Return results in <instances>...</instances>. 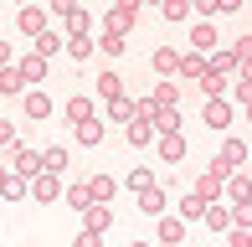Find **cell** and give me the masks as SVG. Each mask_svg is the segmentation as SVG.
I'll use <instances>...</instances> for the list:
<instances>
[{
  "instance_id": "12",
  "label": "cell",
  "mask_w": 252,
  "mask_h": 247,
  "mask_svg": "<svg viewBox=\"0 0 252 247\" xmlns=\"http://www.w3.org/2000/svg\"><path fill=\"white\" fill-rule=\"evenodd\" d=\"M221 181H226V175H216L211 165H206V170L196 175V185H190V190H196L201 201H221Z\"/></svg>"
},
{
  "instance_id": "39",
  "label": "cell",
  "mask_w": 252,
  "mask_h": 247,
  "mask_svg": "<svg viewBox=\"0 0 252 247\" xmlns=\"http://www.w3.org/2000/svg\"><path fill=\"white\" fill-rule=\"evenodd\" d=\"M170 129H180V108H159L155 114V134H170Z\"/></svg>"
},
{
  "instance_id": "9",
  "label": "cell",
  "mask_w": 252,
  "mask_h": 247,
  "mask_svg": "<svg viewBox=\"0 0 252 247\" xmlns=\"http://www.w3.org/2000/svg\"><path fill=\"white\" fill-rule=\"evenodd\" d=\"M31 201H62V175L36 170V175H31Z\"/></svg>"
},
{
  "instance_id": "42",
  "label": "cell",
  "mask_w": 252,
  "mask_h": 247,
  "mask_svg": "<svg viewBox=\"0 0 252 247\" xmlns=\"http://www.w3.org/2000/svg\"><path fill=\"white\" fill-rule=\"evenodd\" d=\"M72 247H103V232H93V227H83V232H77V242Z\"/></svg>"
},
{
  "instance_id": "32",
  "label": "cell",
  "mask_w": 252,
  "mask_h": 247,
  "mask_svg": "<svg viewBox=\"0 0 252 247\" xmlns=\"http://www.w3.org/2000/svg\"><path fill=\"white\" fill-rule=\"evenodd\" d=\"M155 108H180V83H155Z\"/></svg>"
},
{
  "instance_id": "53",
  "label": "cell",
  "mask_w": 252,
  "mask_h": 247,
  "mask_svg": "<svg viewBox=\"0 0 252 247\" xmlns=\"http://www.w3.org/2000/svg\"><path fill=\"white\" fill-rule=\"evenodd\" d=\"M21 5H26V0H21Z\"/></svg>"
},
{
  "instance_id": "25",
  "label": "cell",
  "mask_w": 252,
  "mask_h": 247,
  "mask_svg": "<svg viewBox=\"0 0 252 247\" xmlns=\"http://www.w3.org/2000/svg\"><path fill=\"white\" fill-rule=\"evenodd\" d=\"M196 83H201V93H206V98H221L226 88H232V77H226V72H211V67H206Z\"/></svg>"
},
{
  "instance_id": "18",
  "label": "cell",
  "mask_w": 252,
  "mask_h": 247,
  "mask_svg": "<svg viewBox=\"0 0 252 247\" xmlns=\"http://www.w3.org/2000/svg\"><path fill=\"white\" fill-rule=\"evenodd\" d=\"M201 72H206V52H180V67H175L180 83H196Z\"/></svg>"
},
{
  "instance_id": "3",
  "label": "cell",
  "mask_w": 252,
  "mask_h": 247,
  "mask_svg": "<svg viewBox=\"0 0 252 247\" xmlns=\"http://www.w3.org/2000/svg\"><path fill=\"white\" fill-rule=\"evenodd\" d=\"M16 26H21V36H41V31L52 26V10L41 5V0H26V5H21V16H16Z\"/></svg>"
},
{
  "instance_id": "22",
  "label": "cell",
  "mask_w": 252,
  "mask_h": 247,
  "mask_svg": "<svg viewBox=\"0 0 252 247\" xmlns=\"http://www.w3.org/2000/svg\"><path fill=\"white\" fill-rule=\"evenodd\" d=\"M0 93H5V98H21V93H26V77H21V67H16V62L0 67Z\"/></svg>"
},
{
  "instance_id": "1",
  "label": "cell",
  "mask_w": 252,
  "mask_h": 247,
  "mask_svg": "<svg viewBox=\"0 0 252 247\" xmlns=\"http://www.w3.org/2000/svg\"><path fill=\"white\" fill-rule=\"evenodd\" d=\"M134 16H139V0H113L108 16H103V31H113V36H129V31H134Z\"/></svg>"
},
{
  "instance_id": "27",
  "label": "cell",
  "mask_w": 252,
  "mask_h": 247,
  "mask_svg": "<svg viewBox=\"0 0 252 247\" xmlns=\"http://www.w3.org/2000/svg\"><path fill=\"white\" fill-rule=\"evenodd\" d=\"M62 41H67L62 31H52V26H47L41 36H31V52H41V57H57V52H62Z\"/></svg>"
},
{
  "instance_id": "41",
  "label": "cell",
  "mask_w": 252,
  "mask_h": 247,
  "mask_svg": "<svg viewBox=\"0 0 252 247\" xmlns=\"http://www.w3.org/2000/svg\"><path fill=\"white\" fill-rule=\"evenodd\" d=\"M226 93H232L237 103H252V83H247V77H232V88H226Z\"/></svg>"
},
{
  "instance_id": "47",
  "label": "cell",
  "mask_w": 252,
  "mask_h": 247,
  "mask_svg": "<svg viewBox=\"0 0 252 247\" xmlns=\"http://www.w3.org/2000/svg\"><path fill=\"white\" fill-rule=\"evenodd\" d=\"M72 5H77V0H47V10H52V16H67Z\"/></svg>"
},
{
  "instance_id": "14",
  "label": "cell",
  "mask_w": 252,
  "mask_h": 247,
  "mask_svg": "<svg viewBox=\"0 0 252 247\" xmlns=\"http://www.w3.org/2000/svg\"><path fill=\"white\" fill-rule=\"evenodd\" d=\"M221 196H226V201H252V175L232 170V175L221 181Z\"/></svg>"
},
{
  "instance_id": "51",
  "label": "cell",
  "mask_w": 252,
  "mask_h": 247,
  "mask_svg": "<svg viewBox=\"0 0 252 247\" xmlns=\"http://www.w3.org/2000/svg\"><path fill=\"white\" fill-rule=\"evenodd\" d=\"M139 5H159V0H139Z\"/></svg>"
},
{
  "instance_id": "40",
  "label": "cell",
  "mask_w": 252,
  "mask_h": 247,
  "mask_svg": "<svg viewBox=\"0 0 252 247\" xmlns=\"http://www.w3.org/2000/svg\"><path fill=\"white\" fill-rule=\"evenodd\" d=\"M232 227H247L252 232V201H232Z\"/></svg>"
},
{
  "instance_id": "28",
  "label": "cell",
  "mask_w": 252,
  "mask_h": 247,
  "mask_svg": "<svg viewBox=\"0 0 252 247\" xmlns=\"http://www.w3.org/2000/svg\"><path fill=\"white\" fill-rule=\"evenodd\" d=\"M62 201L72 211H83V206H93V190H88V181H72V185H62Z\"/></svg>"
},
{
  "instance_id": "48",
  "label": "cell",
  "mask_w": 252,
  "mask_h": 247,
  "mask_svg": "<svg viewBox=\"0 0 252 247\" xmlns=\"http://www.w3.org/2000/svg\"><path fill=\"white\" fill-rule=\"evenodd\" d=\"M5 62H16V57H10V47H5V41H0V67H5Z\"/></svg>"
},
{
  "instance_id": "21",
  "label": "cell",
  "mask_w": 252,
  "mask_h": 247,
  "mask_svg": "<svg viewBox=\"0 0 252 247\" xmlns=\"http://www.w3.org/2000/svg\"><path fill=\"white\" fill-rule=\"evenodd\" d=\"M201 221H206V227H211V232H226V227H232V206H221V201H206Z\"/></svg>"
},
{
  "instance_id": "33",
  "label": "cell",
  "mask_w": 252,
  "mask_h": 247,
  "mask_svg": "<svg viewBox=\"0 0 252 247\" xmlns=\"http://www.w3.org/2000/svg\"><path fill=\"white\" fill-rule=\"evenodd\" d=\"M93 88H98V98H113V93H124V77L108 67V72H98V77H93Z\"/></svg>"
},
{
  "instance_id": "36",
  "label": "cell",
  "mask_w": 252,
  "mask_h": 247,
  "mask_svg": "<svg viewBox=\"0 0 252 247\" xmlns=\"http://www.w3.org/2000/svg\"><path fill=\"white\" fill-rule=\"evenodd\" d=\"M201 211H206V201L196 196V190H186V196H180V211H175V216H186V221H201Z\"/></svg>"
},
{
  "instance_id": "37",
  "label": "cell",
  "mask_w": 252,
  "mask_h": 247,
  "mask_svg": "<svg viewBox=\"0 0 252 247\" xmlns=\"http://www.w3.org/2000/svg\"><path fill=\"white\" fill-rule=\"evenodd\" d=\"M88 190H93V201H113L119 181H113V175H93V181H88Z\"/></svg>"
},
{
  "instance_id": "35",
  "label": "cell",
  "mask_w": 252,
  "mask_h": 247,
  "mask_svg": "<svg viewBox=\"0 0 252 247\" xmlns=\"http://www.w3.org/2000/svg\"><path fill=\"white\" fill-rule=\"evenodd\" d=\"M124 185H129V190H134V196H139V190H144V185H155V170H150V165H134V170H129V175H124Z\"/></svg>"
},
{
  "instance_id": "46",
  "label": "cell",
  "mask_w": 252,
  "mask_h": 247,
  "mask_svg": "<svg viewBox=\"0 0 252 247\" xmlns=\"http://www.w3.org/2000/svg\"><path fill=\"white\" fill-rule=\"evenodd\" d=\"M242 10V0H216V16H237Z\"/></svg>"
},
{
  "instance_id": "29",
  "label": "cell",
  "mask_w": 252,
  "mask_h": 247,
  "mask_svg": "<svg viewBox=\"0 0 252 247\" xmlns=\"http://www.w3.org/2000/svg\"><path fill=\"white\" fill-rule=\"evenodd\" d=\"M103 103H108V119L113 124H129L134 119V98L129 93H113V98H103Z\"/></svg>"
},
{
  "instance_id": "7",
  "label": "cell",
  "mask_w": 252,
  "mask_h": 247,
  "mask_svg": "<svg viewBox=\"0 0 252 247\" xmlns=\"http://www.w3.org/2000/svg\"><path fill=\"white\" fill-rule=\"evenodd\" d=\"M21 114H26L31 124H41V119H52V98L41 93V88H26V93H21Z\"/></svg>"
},
{
  "instance_id": "10",
  "label": "cell",
  "mask_w": 252,
  "mask_h": 247,
  "mask_svg": "<svg viewBox=\"0 0 252 247\" xmlns=\"http://www.w3.org/2000/svg\"><path fill=\"white\" fill-rule=\"evenodd\" d=\"M88 31H93V10H88L83 0H77V5L62 16V36H88Z\"/></svg>"
},
{
  "instance_id": "15",
  "label": "cell",
  "mask_w": 252,
  "mask_h": 247,
  "mask_svg": "<svg viewBox=\"0 0 252 247\" xmlns=\"http://www.w3.org/2000/svg\"><path fill=\"white\" fill-rule=\"evenodd\" d=\"M124 139H129L134 150H144V144H155V124L150 119H129L124 124Z\"/></svg>"
},
{
  "instance_id": "4",
  "label": "cell",
  "mask_w": 252,
  "mask_h": 247,
  "mask_svg": "<svg viewBox=\"0 0 252 247\" xmlns=\"http://www.w3.org/2000/svg\"><path fill=\"white\" fill-rule=\"evenodd\" d=\"M242 165H247V144L226 134V139H221V154L211 160V170H216V175H232V170H242Z\"/></svg>"
},
{
  "instance_id": "34",
  "label": "cell",
  "mask_w": 252,
  "mask_h": 247,
  "mask_svg": "<svg viewBox=\"0 0 252 247\" xmlns=\"http://www.w3.org/2000/svg\"><path fill=\"white\" fill-rule=\"evenodd\" d=\"M93 47L103 52V57H124V47H129V36H113V31H103V36L93 41Z\"/></svg>"
},
{
  "instance_id": "52",
  "label": "cell",
  "mask_w": 252,
  "mask_h": 247,
  "mask_svg": "<svg viewBox=\"0 0 252 247\" xmlns=\"http://www.w3.org/2000/svg\"><path fill=\"white\" fill-rule=\"evenodd\" d=\"M247 160H252V150H247Z\"/></svg>"
},
{
  "instance_id": "20",
  "label": "cell",
  "mask_w": 252,
  "mask_h": 247,
  "mask_svg": "<svg viewBox=\"0 0 252 247\" xmlns=\"http://www.w3.org/2000/svg\"><path fill=\"white\" fill-rule=\"evenodd\" d=\"M26 196H31V181L16 175V170H5V181H0V201H26Z\"/></svg>"
},
{
  "instance_id": "30",
  "label": "cell",
  "mask_w": 252,
  "mask_h": 247,
  "mask_svg": "<svg viewBox=\"0 0 252 247\" xmlns=\"http://www.w3.org/2000/svg\"><path fill=\"white\" fill-rule=\"evenodd\" d=\"M150 62H155V72H159V77H175L180 52H175V47H155V57H150Z\"/></svg>"
},
{
  "instance_id": "43",
  "label": "cell",
  "mask_w": 252,
  "mask_h": 247,
  "mask_svg": "<svg viewBox=\"0 0 252 247\" xmlns=\"http://www.w3.org/2000/svg\"><path fill=\"white\" fill-rule=\"evenodd\" d=\"M232 52H237V62H252V36H237Z\"/></svg>"
},
{
  "instance_id": "23",
  "label": "cell",
  "mask_w": 252,
  "mask_h": 247,
  "mask_svg": "<svg viewBox=\"0 0 252 247\" xmlns=\"http://www.w3.org/2000/svg\"><path fill=\"white\" fill-rule=\"evenodd\" d=\"M16 67H21V77H26V83H47V57H41V52H26Z\"/></svg>"
},
{
  "instance_id": "45",
  "label": "cell",
  "mask_w": 252,
  "mask_h": 247,
  "mask_svg": "<svg viewBox=\"0 0 252 247\" xmlns=\"http://www.w3.org/2000/svg\"><path fill=\"white\" fill-rule=\"evenodd\" d=\"M16 144V124H0V150H10Z\"/></svg>"
},
{
  "instance_id": "49",
  "label": "cell",
  "mask_w": 252,
  "mask_h": 247,
  "mask_svg": "<svg viewBox=\"0 0 252 247\" xmlns=\"http://www.w3.org/2000/svg\"><path fill=\"white\" fill-rule=\"evenodd\" d=\"M129 247H155V242H129Z\"/></svg>"
},
{
  "instance_id": "11",
  "label": "cell",
  "mask_w": 252,
  "mask_h": 247,
  "mask_svg": "<svg viewBox=\"0 0 252 247\" xmlns=\"http://www.w3.org/2000/svg\"><path fill=\"white\" fill-rule=\"evenodd\" d=\"M134 201H139L144 216H159V211H170V190H165V185H144Z\"/></svg>"
},
{
  "instance_id": "24",
  "label": "cell",
  "mask_w": 252,
  "mask_h": 247,
  "mask_svg": "<svg viewBox=\"0 0 252 247\" xmlns=\"http://www.w3.org/2000/svg\"><path fill=\"white\" fill-rule=\"evenodd\" d=\"M72 134H77V144H88V150H93V144H103V119L93 114V119L72 124Z\"/></svg>"
},
{
  "instance_id": "31",
  "label": "cell",
  "mask_w": 252,
  "mask_h": 247,
  "mask_svg": "<svg viewBox=\"0 0 252 247\" xmlns=\"http://www.w3.org/2000/svg\"><path fill=\"white\" fill-rule=\"evenodd\" d=\"M62 52H67L72 62H88V57H93V31H88V36H67Z\"/></svg>"
},
{
  "instance_id": "26",
  "label": "cell",
  "mask_w": 252,
  "mask_h": 247,
  "mask_svg": "<svg viewBox=\"0 0 252 247\" xmlns=\"http://www.w3.org/2000/svg\"><path fill=\"white\" fill-rule=\"evenodd\" d=\"M67 165H72V154H67L62 144H47V150H41V170H52V175H62Z\"/></svg>"
},
{
  "instance_id": "44",
  "label": "cell",
  "mask_w": 252,
  "mask_h": 247,
  "mask_svg": "<svg viewBox=\"0 0 252 247\" xmlns=\"http://www.w3.org/2000/svg\"><path fill=\"white\" fill-rule=\"evenodd\" d=\"M190 10H196V16L206 21V16H216V0H190Z\"/></svg>"
},
{
  "instance_id": "38",
  "label": "cell",
  "mask_w": 252,
  "mask_h": 247,
  "mask_svg": "<svg viewBox=\"0 0 252 247\" xmlns=\"http://www.w3.org/2000/svg\"><path fill=\"white\" fill-rule=\"evenodd\" d=\"M159 16H165V21H186L190 16V0H159Z\"/></svg>"
},
{
  "instance_id": "19",
  "label": "cell",
  "mask_w": 252,
  "mask_h": 247,
  "mask_svg": "<svg viewBox=\"0 0 252 247\" xmlns=\"http://www.w3.org/2000/svg\"><path fill=\"white\" fill-rule=\"evenodd\" d=\"M206 67H211V72L237 77V52H232V47H211V52H206Z\"/></svg>"
},
{
  "instance_id": "17",
  "label": "cell",
  "mask_w": 252,
  "mask_h": 247,
  "mask_svg": "<svg viewBox=\"0 0 252 247\" xmlns=\"http://www.w3.org/2000/svg\"><path fill=\"white\" fill-rule=\"evenodd\" d=\"M62 114H67V124H83V119H93L98 108H93V98H88V93H72V98L62 103Z\"/></svg>"
},
{
  "instance_id": "13",
  "label": "cell",
  "mask_w": 252,
  "mask_h": 247,
  "mask_svg": "<svg viewBox=\"0 0 252 247\" xmlns=\"http://www.w3.org/2000/svg\"><path fill=\"white\" fill-rule=\"evenodd\" d=\"M83 227L108 232V227H113V206H108V201H93V206H83Z\"/></svg>"
},
{
  "instance_id": "5",
  "label": "cell",
  "mask_w": 252,
  "mask_h": 247,
  "mask_svg": "<svg viewBox=\"0 0 252 247\" xmlns=\"http://www.w3.org/2000/svg\"><path fill=\"white\" fill-rule=\"evenodd\" d=\"M155 154H159L165 165H180V160H186V134H180V129L155 134Z\"/></svg>"
},
{
  "instance_id": "6",
  "label": "cell",
  "mask_w": 252,
  "mask_h": 247,
  "mask_svg": "<svg viewBox=\"0 0 252 247\" xmlns=\"http://www.w3.org/2000/svg\"><path fill=\"white\" fill-rule=\"evenodd\" d=\"M10 170L31 181V175L41 170V150H31V144H21V139H16V144H10Z\"/></svg>"
},
{
  "instance_id": "2",
  "label": "cell",
  "mask_w": 252,
  "mask_h": 247,
  "mask_svg": "<svg viewBox=\"0 0 252 247\" xmlns=\"http://www.w3.org/2000/svg\"><path fill=\"white\" fill-rule=\"evenodd\" d=\"M232 119H237V108H232V98H206V108H201V124L206 129H216V134H226L232 129Z\"/></svg>"
},
{
  "instance_id": "8",
  "label": "cell",
  "mask_w": 252,
  "mask_h": 247,
  "mask_svg": "<svg viewBox=\"0 0 252 247\" xmlns=\"http://www.w3.org/2000/svg\"><path fill=\"white\" fill-rule=\"evenodd\" d=\"M159 227H155V237L159 242H165V247H180V242H186V216H170V211H159Z\"/></svg>"
},
{
  "instance_id": "16",
  "label": "cell",
  "mask_w": 252,
  "mask_h": 247,
  "mask_svg": "<svg viewBox=\"0 0 252 247\" xmlns=\"http://www.w3.org/2000/svg\"><path fill=\"white\" fill-rule=\"evenodd\" d=\"M211 47H221L216 26H211V21H196V26H190V52H211Z\"/></svg>"
},
{
  "instance_id": "50",
  "label": "cell",
  "mask_w": 252,
  "mask_h": 247,
  "mask_svg": "<svg viewBox=\"0 0 252 247\" xmlns=\"http://www.w3.org/2000/svg\"><path fill=\"white\" fill-rule=\"evenodd\" d=\"M242 108H247V124H252V103H242Z\"/></svg>"
}]
</instances>
